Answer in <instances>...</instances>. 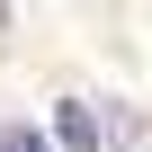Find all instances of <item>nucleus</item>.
Segmentation results:
<instances>
[{"mask_svg":"<svg viewBox=\"0 0 152 152\" xmlns=\"http://www.w3.org/2000/svg\"><path fill=\"white\" fill-rule=\"evenodd\" d=\"M0 152H45V134H36V125H9V134H0Z\"/></svg>","mask_w":152,"mask_h":152,"instance_id":"obj_2","label":"nucleus"},{"mask_svg":"<svg viewBox=\"0 0 152 152\" xmlns=\"http://www.w3.org/2000/svg\"><path fill=\"white\" fill-rule=\"evenodd\" d=\"M54 134H63V152H99V125H90L81 99H63V107H54Z\"/></svg>","mask_w":152,"mask_h":152,"instance_id":"obj_1","label":"nucleus"}]
</instances>
